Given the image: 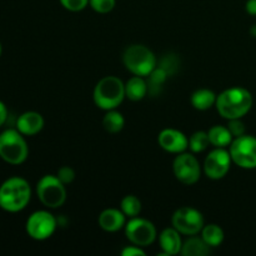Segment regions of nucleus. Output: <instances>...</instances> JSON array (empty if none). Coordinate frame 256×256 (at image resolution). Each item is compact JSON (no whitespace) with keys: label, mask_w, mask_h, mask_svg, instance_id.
Segmentation results:
<instances>
[{"label":"nucleus","mask_w":256,"mask_h":256,"mask_svg":"<svg viewBox=\"0 0 256 256\" xmlns=\"http://www.w3.org/2000/svg\"><path fill=\"white\" fill-rule=\"evenodd\" d=\"M36 194L42 204L49 209L62 206L66 200L65 185L56 175H44L36 184Z\"/></svg>","instance_id":"nucleus-6"},{"label":"nucleus","mask_w":256,"mask_h":256,"mask_svg":"<svg viewBox=\"0 0 256 256\" xmlns=\"http://www.w3.org/2000/svg\"><path fill=\"white\" fill-rule=\"evenodd\" d=\"M0 55H2V44H0Z\"/></svg>","instance_id":"nucleus-32"},{"label":"nucleus","mask_w":256,"mask_h":256,"mask_svg":"<svg viewBox=\"0 0 256 256\" xmlns=\"http://www.w3.org/2000/svg\"><path fill=\"white\" fill-rule=\"evenodd\" d=\"M216 99L218 95L212 90L199 89L192 92L190 102H192V105L195 109L200 110V112H205V110H209L210 108L216 104Z\"/></svg>","instance_id":"nucleus-19"},{"label":"nucleus","mask_w":256,"mask_h":256,"mask_svg":"<svg viewBox=\"0 0 256 256\" xmlns=\"http://www.w3.org/2000/svg\"><path fill=\"white\" fill-rule=\"evenodd\" d=\"M172 172L175 178L185 185H194L199 182L202 175L200 162L194 154L180 152L172 162Z\"/></svg>","instance_id":"nucleus-11"},{"label":"nucleus","mask_w":256,"mask_h":256,"mask_svg":"<svg viewBox=\"0 0 256 256\" xmlns=\"http://www.w3.org/2000/svg\"><path fill=\"white\" fill-rule=\"evenodd\" d=\"M224 232L216 224L204 225L202 230V238L210 248H218L224 242Z\"/></svg>","instance_id":"nucleus-21"},{"label":"nucleus","mask_w":256,"mask_h":256,"mask_svg":"<svg viewBox=\"0 0 256 256\" xmlns=\"http://www.w3.org/2000/svg\"><path fill=\"white\" fill-rule=\"evenodd\" d=\"M226 126L234 138L245 134V124L242 122V119H230Z\"/></svg>","instance_id":"nucleus-28"},{"label":"nucleus","mask_w":256,"mask_h":256,"mask_svg":"<svg viewBox=\"0 0 256 256\" xmlns=\"http://www.w3.org/2000/svg\"><path fill=\"white\" fill-rule=\"evenodd\" d=\"M215 106L224 119H242L252 109V95L245 88H229L218 96Z\"/></svg>","instance_id":"nucleus-1"},{"label":"nucleus","mask_w":256,"mask_h":256,"mask_svg":"<svg viewBox=\"0 0 256 256\" xmlns=\"http://www.w3.org/2000/svg\"><path fill=\"white\" fill-rule=\"evenodd\" d=\"M172 224L180 234L192 236L202 232L204 228V216L199 210L190 206H182L174 212Z\"/></svg>","instance_id":"nucleus-8"},{"label":"nucleus","mask_w":256,"mask_h":256,"mask_svg":"<svg viewBox=\"0 0 256 256\" xmlns=\"http://www.w3.org/2000/svg\"><path fill=\"white\" fill-rule=\"evenodd\" d=\"M158 142L162 150L172 154H180L189 148V139L186 135L172 128L162 130L158 136Z\"/></svg>","instance_id":"nucleus-13"},{"label":"nucleus","mask_w":256,"mask_h":256,"mask_svg":"<svg viewBox=\"0 0 256 256\" xmlns=\"http://www.w3.org/2000/svg\"><path fill=\"white\" fill-rule=\"evenodd\" d=\"M208 135H209L210 144L215 148L230 146L234 140V136L229 132L228 126H222V125H214L212 128H210Z\"/></svg>","instance_id":"nucleus-20"},{"label":"nucleus","mask_w":256,"mask_h":256,"mask_svg":"<svg viewBox=\"0 0 256 256\" xmlns=\"http://www.w3.org/2000/svg\"><path fill=\"white\" fill-rule=\"evenodd\" d=\"M56 176L59 178V180L62 182V184L66 185V184H70V182H74L75 172L72 168L66 166V165H65V166H62L59 170H58Z\"/></svg>","instance_id":"nucleus-27"},{"label":"nucleus","mask_w":256,"mask_h":256,"mask_svg":"<svg viewBox=\"0 0 256 256\" xmlns=\"http://www.w3.org/2000/svg\"><path fill=\"white\" fill-rule=\"evenodd\" d=\"M8 119V109H6V105L4 104L2 102H0V126L5 124Z\"/></svg>","instance_id":"nucleus-30"},{"label":"nucleus","mask_w":256,"mask_h":256,"mask_svg":"<svg viewBox=\"0 0 256 256\" xmlns=\"http://www.w3.org/2000/svg\"><path fill=\"white\" fill-rule=\"evenodd\" d=\"M60 4L69 12H82L89 4V0H59Z\"/></svg>","instance_id":"nucleus-26"},{"label":"nucleus","mask_w":256,"mask_h":256,"mask_svg":"<svg viewBox=\"0 0 256 256\" xmlns=\"http://www.w3.org/2000/svg\"><path fill=\"white\" fill-rule=\"evenodd\" d=\"M125 235L132 245L149 246L156 239V229L152 222L142 218H130L125 224Z\"/></svg>","instance_id":"nucleus-9"},{"label":"nucleus","mask_w":256,"mask_h":256,"mask_svg":"<svg viewBox=\"0 0 256 256\" xmlns=\"http://www.w3.org/2000/svg\"><path fill=\"white\" fill-rule=\"evenodd\" d=\"M245 9L250 15H256V0H248Z\"/></svg>","instance_id":"nucleus-31"},{"label":"nucleus","mask_w":256,"mask_h":256,"mask_svg":"<svg viewBox=\"0 0 256 256\" xmlns=\"http://www.w3.org/2000/svg\"><path fill=\"white\" fill-rule=\"evenodd\" d=\"M229 152L234 164L242 169H256V138L242 135L234 138L229 146Z\"/></svg>","instance_id":"nucleus-7"},{"label":"nucleus","mask_w":256,"mask_h":256,"mask_svg":"<svg viewBox=\"0 0 256 256\" xmlns=\"http://www.w3.org/2000/svg\"><path fill=\"white\" fill-rule=\"evenodd\" d=\"M56 219L54 215L45 210L32 212L26 220V232L32 239L42 242L52 236L56 230Z\"/></svg>","instance_id":"nucleus-10"},{"label":"nucleus","mask_w":256,"mask_h":256,"mask_svg":"<svg viewBox=\"0 0 256 256\" xmlns=\"http://www.w3.org/2000/svg\"><path fill=\"white\" fill-rule=\"evenodd\" d=\"M120 210L126 218H135L142 212V202L135 195H126L120 202Z\"/></svg>","instance_id":"nucleus-23"},{"label":"nucleus","mask_w":256,"mask_h":256,"mask_svg":"<svg viewBox=\"0 0 256 256\" xmlns=\"http://www.w3.org/2000/svg\"><path fill=\"white\" fill-rule=\"evenodd\" d=\"M125 125V119L122 112H116L115 109L108 110L106 114L102 118V126L110 134H116L122 132Z\"/></svg>","instance_id":"nucleus-22"},{"label":"nucleus","mask_w":256,"mask_h":256,"mask_svg":"<svg viewBox=\"0 0 256 256\" xmlns=\"http://www.w3.org/2000/svg\"><path fill=\"white\" fill-rule=\"evenodd\" d=\"M122 256H145V252L142 249V246L132 245V246H126L122 250Z\"/></svg>","instance_id":"nucleus-29"},{"label":"nucleus","mask_w":256,"mask_h":256,"mask_svg":"<svg viewBox=\"0 0 256 256\" xmlns=\"http://www.w3.org/2000/svg\"><path fill=\"white\" fill-rule=\"evenodd\" d=\"M29 148L24 135L15 129H6L0 134V158L12 165H20L28 159Z\"/></svg>","instance_id":"nucleus-5"},{"label":"nucleus","mask_w":256,"mask_h":256,"mask_svg":"<svg viewBox=\"0 0 256 256\" xmlns=\"http://www.w3.org/2000/svg\"><path fill=\"white\" fill-rule=\"evenodd\" d=\"M44 128V118L36 112H26L16 120V129L25 136H32Z\"/></svg>","instance_id":"nucleus-14"},{"label":"nucleus","mask_w":256,"mask_h":256,"mask_svg":"<svg viewBox=\"0 0 256 256\" xmlns=\"http://www.w3.org/2000/svg\"><path fill=\"white\" fill-rule=\"evenodd\" d=\"M159 245L162 250V254L172 256L180 254L182 248V240L180 232L172 228H166L159 235Z\"/></svg>","instance_id":"nucleus-16"},{"label":"nucleus","mask_w":256,"mask_h":256,"mask_svg":"<svg viewBox=\"0 0 256 256\" xmlns=\"http://www.w3.org/2000/svg\"><path fill=\"white\" fill-rule=\"evenodd\" d=\"M32 198L29 182L19 176L5 180L0 186V208L8 212H19L28 206Z\"/></svg>","instance_id":"nucleus-2"},{"label":"nucleus","mask_w":256,"mask_h":256,"mask_svg":"<svg viewBox=\"0 0 256 256\" xmlns=\"http://www.w3.org/2000/svg\"><path fill=\"white\" fill-rule=\"evenodd\" d=\"M89 5L99 14H106L114 9L115 0H89Z\"/></svg>","instance_id":"nucleus-25"},{"label":"nucleus","mask_w":256,"mask_h":256,"mask_svg":"<svg viewBox=\"0 0 256 256\" xmlns=\"http://www.w3.org/2000/svg\"><path fill=\"white\" fill-rule=\"evenodd\" d=\"M94 102L102 110L116 109L125 96V84L116 76H104L95 85L92 92Z\"/></svg>","instance_id":"nucleus-3"},{"label":"nucleus","mask_w":256,"mask_h":256,"mask_svg":"<svg viewBox=\"0 0 256 256\" xmlns=\"http://www.w3.org/2000/svg\"><path fill=\"white\" fill-rule=\"evenodd\" d=\"M98 222H99V226L102 228L104 232H119L122 228H125V224H126V216H125V214L122 210L109 208V209L102 210V214L99 215Z\"/></svg>","instance_id":"nucleus-15"},{"label":"nucleus","mask_w":256,"mask_h":256,"mask_svg":"<svg viewBox=\"0 0 256 256\" xmlns=\"http://www.w3.org/2000/svg\"><path fill=\"white\" fill-rule=\"evenodd\" d=\"M148 90L149 86L142 76L134 75L125 82V96L132 102H139L144 99L148 94Z\"/></svg>","instance_id":"nucleus-17"},{"label":"nucleus","mask_w":256,"mask_h":256,"mask_svg":"<svg viewBox=\"0 0 256 256\" xmlns=\"http://www.w3.org/2000/svg\"><path fill=\"white\" fill-rule=\"evenodd\" d=\"M232 156L225 148H215L204 162V172L209 179L220 180L226 176L232 166Z\"/></svg>","instance_id":"nucleus-12"},{"label":"nucleus","mask_w":256,"mask_h":256,"mask_svg":"<svg viewBox=\"0 0 256 256\" xmlns=\"http://www.w3.org/2000/svg\"><path fill=\"white\" fill-rule=\"evenodd\" d=\"M212 248L204 242L202 238H198L192 235L185 242H182V248L180 254L184 256H206L210 254Z\"/></svg>","instance_id":"nucleus-18"},{"label":"nucleus","mask_w":256,"mask_h":256,"mask_svg":"<svg viewBox=\"0 0 256 256\" xmlns=\"http://www.w3.org/2000/svg\"><path fill=\"white\" fill-rule=\"evenodd\" d=\"M210 145L209 135L206 132H196L189 138V149L192 150V152L194 154H199L202 152L204 150L208 149V146Z\"/></svg>","instance_id":"nucleus-24"},{"label":"nucleus","mask_w":256,"mask_h":256,"mask_svg":"<svg viewBox=\"0 0 256 256\" xmlns=\"http://www.w3.org/2000/svg\"><path fill=\"white\" fill-rule=\"evenodd\" d=\"M122 62L132 74L149 76L156 69V56L148 46L142 44L130 45L122 54Z\"/></svg>","instance_id":"nucleus-4"}]
</instances>
